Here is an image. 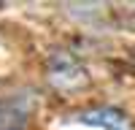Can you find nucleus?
<instances>
[{"label":"nucleus","mask_w":135,"mask_h":130,"mask_svg":"<svg viewBox=\"0 0 135 130\" xmlns=\"http://www.w3.org/2000/svg\"><path fill=\"white\" fill-rule=\"evenodd\" d=\"M49 76H51V81L60 84V87H76V84H84L86 81L84 71L78 68L70 57H57L51 62V73Z\"/></svg>","instance_id":"f257e3e1"},{"label":"nucleus","mask_w":135,"mask_h":130,"mask_svg":"<svg viewBox=\"0 0 135 130\" xmlns=\"http://www.w3.org/2000/svg\"><path fill=\"white\" fill-rule=\"evenodd\" d=\"M84 122H92L108 130H132V122L127 114H122L119 108H95V111L84 114Z\"/></svg>","instance_id":"f03ea898"}]
</instances>
